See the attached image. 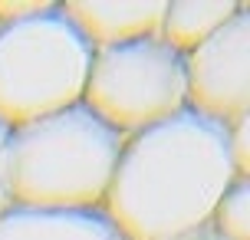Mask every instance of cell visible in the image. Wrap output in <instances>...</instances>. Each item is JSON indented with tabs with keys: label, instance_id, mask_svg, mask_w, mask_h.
Returning a JSON list of instances; mask_svg holds the SVG:
<instances>
[{
	"label": "cell",
	"instance_id": "ba28073f",
	"mask_svg": "<svg viewBox=\"0 0 250 240\" xmlns=\"http://www.w3.org/2000/svg\"><path fill=\"white\" fill-rule=\"evenodd\" d=\"M240 10V3H214V0H171L165 7V20L158 37L175 53H188L217 33L221 26Z\"/></svg>",
	"mask_w": 250,
	"mask_h": 240
},
{
	"label": "cell",
	"instance_id": "3957f363",
	"mask_svg": "<svg viewBox=\"0 0 250 240\" xmlns=\"http://www.w3.org/2000/svg\"><path fill=\"white\" fill-rule=\"evenodd\" d=\"M92 46L60 3L0 23V125L20 128L83 102Z\"/></svg>",
	"mask_w": 250,
	"mask_h": 240
},
{
	"label": "cell",
	"instance_id": "5b68a950",
	"mask_svg": "<svg viewBox=\"0 0 250 240\" xmlns=\"http://www.w3.org/2000/svg\"><path fill=\"white\" fill-rule=\"evenodd\" d=\"M188 109L221 125L250 115V13L247 3L185 56Z\"/></svg>",
	"mask_w": 250,
	"mask_h": 240
},
{
	"label": "cell",
	"instance_id": "7c38bea8",
	"mask_svg": "<svg viewBox=\"0 0 250 240\" xmlns=\"http://www.w3.org/2000/svg\"><path fill=\"white\" fill-rule=\"evenodd\" d=\"M178 240H221V237H214L211 230L204 227V230H198V234H188V237H178Z\"/></svg>",
	"mask_w": 250,
	"mask_h": 240
},
{
	"label": "cell",
	"instance_id": "8992f818",
	"mask_svg": "<svg viewBox=\"0 0 250 240\" xmlns=\"http://www.w3.org/2000/svg\"><path fill=\"white\" fill-rule=\"evenodd\" d=\"M62 13L76 23V30L86 37L92 50L102 46H119L132 40L158 37L165 20L168 0H151V3H89V0H69L60 3Z\"/></svg>",
	"mask_w": 250,
	"mask_h": 240
},
{
	"label": "cell",
	"instance_id": "8fae6325",
	"mask_svg": "<svg viewBox=\"0 0 250 240\" xmlns=\"http://www.w3.org/2000/svg\"><path fill=\"white\" fill-rule=\"evenodd\" d=\"M7 135H10V128L0 125V214L10 207V201H7V181H3V148H7Z\"/></svg>",
	"mask_w": 250,
	"mask_h": 240
},
{
	"label": "cell",
	"instance_id": "6da1fadb",
	"mask_svg": "<svg viewBox=\"0 0 250 240\" xmlns=\"http://www.w3.org/2000/svg\"><path fill=\"white\" fill-rule=\"evenodd\" d=\"M237 178L227 125L185 109L125 139L102 214L125 240H178L211 224Z\"/></svg>",
	"mask_w": 250,
	"mask_h": 240
},
{
	"label": "cell",
	"instance_id": "277c9868",
	"mask_svg": "<svg viewBox=\"0 0 250 240\" xmlns=\"http://www.w3.org/2000/svg\"><path fill=\"white\" fill-rule=\"evenodd\" d=\"M83 105L122 139L162 125L188 109L185 56L162 37L92 50Z\"/></svg>",
	"mask_w": 250,
	"mask_h": 240
},
{
	"label": "cell",
	"instance_id": "30bf717a",
	"mask_svg": "<svg viewBox=\"0 0 250 240\" xmlns=\"http://www.w3.org/2000/svg\"><path fill=\"white\" fill-rule=\"evenodd\" d=\"M247 132H250V115L237 119L234 125H227V145H230V158L240 178H247L250 171V145H247Z\"/></svg>",
	"mask_w": 250,
	"mask_h": 240
},
{
	"label": "cell",
	"instance_id": "9c48e42d",
	"mask_svg": "<svg viewBox=\"0 0 250 240\" xmlns=\"http://www.w3.org/2000/svg\"><path fill=\"white\" fill-rule=\"evenodd\" d=\"M208 230L221 240H250V181L247 178H237L224 191V198L217 201V207L211 214Z\"/></svg>",
	"mask_w": 250,
	"mask_h": 240
},
{
	"label": "cell",
	"instance_id": "52a82bcc",
	"mask_svg": "<svg viewBox=\"0 0 250 240\" xmlns=\"http://www.w3.org/2000/svg\"><path fill=\"white\" fill-rule=\"evenodd\" d=\"M0 240H125L102 211H33L7 207Z\"/></svg>",
	"mask_w": 250,
	"mask_h": 240
},
{
	"label": "cell",
	"instance_id": "7a4b0ae2",
	"mask_svg": "<svg viewBox=\"0 0 250 240\" xmlns=\"http://www.w3.org/2000/svg\"><path fill=\"white\" fill-rule=\"evenodd\" d=\"M122 145V135L83 102L10 128L3 148L7 201L33 211H102Z\"/></svg>",
	"mask_w": 250,
	"mask_h": 240
}]
</instances>
